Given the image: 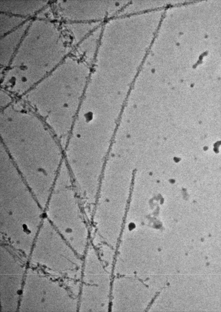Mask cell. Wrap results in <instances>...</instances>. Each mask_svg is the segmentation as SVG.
Masks as SVG:
<instances>
[{"label": "cell", "mask_w": 221, "mask_h": 312, "mask_svg": "<svg viewBox=\"0 0 221 312\" xmlns=\"http://www.w3.org/2000/svg\"><path fill=\"white\" fill-rule=\"evenodd\" d=\"M72 63L65 71L53 76L51 120L61 125L73 124L89 74L84 63L75 61Z\"/></svg>", "instance_id": "3"}, {"label": "cell", "mask_w": 221, "mask_h": 312, "mask_svg": "<svg viewBox=\"0 0 221 312\" xmlns=\"http://www.w3.org/2000/svg\"><path fill=\"white\" fill-rule=\"evenodd\" d=\"M1 143L20 175L34 190H49L62 161L61 150L40 124L4 123Z\"/></svg>", "instance_id": "1"}, {"label": "cell", "mask_w": 221, "mask_h": 312, "mask_svg": "<svg viewBox=\"0 0 221 312\" xmlns=\"http://www.w3.org/2000/svg\"><path fill=\"white\" fill-rule=\"evenodd\" d=\"M52 195L51 214L54 228L76 253L83 254L90 243V229L73 183L57 184Z\"/></svg>", "instance_id": "2"}]
</instances>
